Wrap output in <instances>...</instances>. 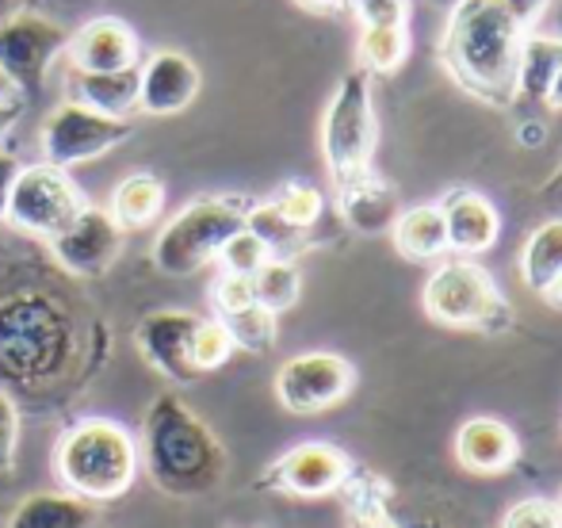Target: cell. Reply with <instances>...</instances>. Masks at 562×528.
<instances>
[{
    "mask_svg": "<svg viewBox=\"0 0 562 528\" xmlns=\"http://www.w3.org/2000/svg\"><path fill=\"white\" fill-rule=\"evenodd\" d=\"M138 460L149 479L169 498H203L215 494L226 479V448L207 422L180 395L165 391L146 406L142 417Z\"/></svg>",
    "mask_w": 562,
    "mask_h": 528,
    "instance_id": "1",
    "label": "cell"
},
{
    "mask_svg": "<svg viewBox=\"0 0 562 528\" xmlns=\"http://www.w3.org/2000/svg\"><path fill=\"white\" fill-rule=\"evenodd\" d=\"M525 31L502 0H456L440 58L471 97L494 108L517 104V58Z\"/></svg>",
    "mask_w": 562,
    "mask_h": 528,
    "instance_id": "2",
    "label": "cell"
},
{
    "mask_svg": "<svg viewBox=\"0 0 562 528\" xmlns=\"http://www.w3.org/2000/svg\"><path fill=\"white\" fill-rule=\"evenodd\" d=\"M138 440L112 417H85L54 448V479L66 494L104 506L123 498L138 479Z\"/></svg>",
    "mask_w": 562,
    "mask_h": 528,
    "instance_id": "3",
    "label": "cell"
},
{
    "mask_svg": "<svg viewBox=\"0 0 562 528\" xmlns=\"http://www.w3.org/2000/svg\"><path fill=\"white\" fill-rule=\"evenodd\" d=\"M74 357V322L58 299L15 291L0 299V375L12 383H50Z\"/></svg>",
    "mask_w": 562,
    "mask_h": 528,
    "instance_id": "4",
    "label": "cell"
},
{
    "mask_svg": "<svg viewBox=\"0 0 562 528\" xmlns=\"http://www.w3.org/2000/svg\"><path fill=\"white\" fill-rule=\"evenodd\" d=\"M249 207L252 200H245V195H203V200H192L157 234L154 249H149L154 268L161 276H172V280H184V276H195L200 268L218 261V249L245 226Z\"/></svg>",
    "mask_w": 562,
    "mask_h": 528,
    "instance_id": "5",
    "label": "cell"
},
{
    "mask_svg": "<svg viewBox=\"0 0 562 528\" xmlns=\"http://www.w3.org/2000/svg\"><path fill=\"white\" fill-rule=\"evenodd\" d=\"M379 123L375 100H371V74L348 69L329 97L326 120H322V157L334 177V184H348L371 172Z\"/></svg>",
    "mask_w": 562,
    "mask_h": 528,
    "instance_id": "6",
    "label": "cell"
},
{
    "mask_svg": "<svg viewBox=\"0 0 562 528\" xmlns=\"http://www.w3.org/2000/svg\"><path fill=\"white\" fill-rule=\"evenodd\" d=\"M425 314L451 329H482V334H502L513 326V306L497 291L494 276L471 257L445 261L425 280L422 291Z\"/></svg>",
    "mask_w": 562,
    "mask_h": 528,
    "instance_id": "7",
    "label": "cell"
},
{
    "mask_svg": "<svg viewBox=\"0 0 562 528\" xmlns=\"http://www.w3.org/2000/svg\"><path fill=\"white\" fill-rule=\"evenodd\" d=\"M85 207H89V200L77 188V180L69 177V169L38 161L23 165L20 177H15L4 223H12L23 234H35L43 241H54Z\"/></svg>",
    "mask_w": 562,
    "mask_h": 528,
    "instance_id": "8",
    "label": "cell"
},
{
    "mask_svg": "<svg viewBox=\"0 0 562 528\" xmlns=\"http://www.w3.org/2000/svg\"><path fill=\"white\" fill-rule=\"evenodd\" d=\"M134 134L131 120H115V115L92 112V108L66 100L43 120L38 131V149H43L46 165L58 169H74V165H89L97 157L112 154Z\"/></svg>",
    "mask_w": 562,
    "mask_h": 528,
    "instance_id": "9",
    "label": "cell"
},
{
    "mask_svg": "<svg viewBox=\"0 0 562 528\" xmlns=\"http://www.w3.org/2000/svg\"><path fill=\"white\" fill-rule=\"evenodd\" d=\"M66 46L69 31L58 20L31 12V8H20L0 23V69L8 74L20 97H35L43 89L46 74L66 54Z\"/></svg>",
    "mask_w": 562,
    "mask_h": 528,
    "instance_id": "10",
    "label": "cell"
},
{
    "mask_svg": "<svg viewBox=\"0 0 562 528\" xmlns=\"http://www.w3.org/2000/svg\"><path fill=\"white\" fill-rule=\"evenodd\" d=\"M356 372L337 352H303L276 372V398L291 414H322L348 398Z\"/></svg>",
    "mask_w": 562,
    "mask_h": 528,
    "instance_id": "11",
    "label": "cell"
},
{
    "mask_svg": "<svg viewBox=\"0 0 562 528\" xmlns=\"http://www.w3.org/2000/svg\"><path fill=\"white\" fill-rule=\"evenodd\" d=\"M348 475H352V463L337 445L306 440V445H295L291 452H283L268 468V475L260 479V486L291 494V498H326V494H337L345 486Z\"/></svg>",
    "mask_w": 562,
    "mask_h": 528,
    "instance_id": "12",
    "label": "cell"
},
{
    "mask_svg": "<svg viewBox=\"0 0 562 528\" xmlns=\"http://www.w3.org/2000/svg\"><path fill=\"white\" fill-rule=\"evenodd\" d=\"M200 314L192 311H149L146 318L134 326V345H138L142 360L154 368L157 375L172 383H192L200 380L192 360L195 329H200Z\"/></svg>",
    "mask_w": 562,
    "mask_h": 528,
    "instance_id": "13",
    "label": "cell"
},
{
    "mask_svg": "<svg viewBox=\"0 0 562 528\" xmlns=\"http://www.w3.org/2000/svg\"><path fill=\"white\" fill-rule=\"evenodd\" d=\"M54 261L66 268L69 276H81V280H97L108 268L119 261L123 254V231L108 207H85L58 238L50 241Z\"/></svg>",
    "mask_w": 562,
    "mask_h": 528,
    "instance_id": "14",
    "label": "cell"
},
{
    "mask_svg": "<svg viewBox=\"0 0 562 528\" xmlns=\"http://www.w3.org/2000/svg\"><path fill=\"white\" fill-rule=\"evenodd\" d=\"M200 66L180 50H154L138 66V108L157 120L180 115L200 97Z\"/></svg>",
    "mask_w": 562,
    "mask_h": 528,
    "instance_id": "15",
    "label": "cell"
},
{
    "mask_svg": "<svg viewBox=\"0 0 562 528\" xmlns=\"http://www.w3.org/2000/svg\"><path fill=\"white\" fill-rule=\"evenodd\" d=\"M66 58L74 74H126V69H138L142 43L131 23L115 15H97L77 35H69Z\"/></svg>",
    "mask_w": 562,
    "mask_h": 528,
    "instance_id": "16",
    "label": "cell"
},
{
    "mask_svg": "<svg viewBox=\"0 0 562 528\" xmlns=\"http://www.w3.org/2000/svg\"><path fill=\"white\" fill-rule=\"evenodd\" d=\"M440 215H445L448 249L459 257H479L494 249L497 234H502V215L486 195L471 192V188H456L451 195L440 200Z\"/></svg>",
    "mask_w": 562,
    "mask_h": 528,
    "instance_id": "17",
    "label": "cell"
},
{
    "mask_svg": "<svg viewBox=\"0 0 562 528\" xmlns=\"http://www.w3.org/2000/svg\"><path fill=\"white\" fill-rule=\"evenodd\" d=\"M517 432L497 417H471L456 432V456L474 475H502L517 463Z\"/></svg>",
    "mask_w": 562,
    "mask_h": 528,
    "instance_id": "18",
    "label": "cell"
},
{
    "mask_svg": "<svg viewBox=\"0 0 562 528\" xmlns=\"http://www.w3.org/2000/svg\"><path fill=\"white\" fill-rule=\"evenodd\" d=\"M337 207L345 215V223L360 234H383L398 218V200H394V188L386 180L375 177V169L360 180H348L337 188Z\"/></svg>",
    "mask_w": 562,
    "mask_h": 528,
    "instance_id": "19",
    "label": "cell"
},
{
    "mask_svg": "<svg viewBox=\"0 0 562 528\" xmlns=\"http://www.w3.org/2000/svg\"><path fill=\"white\" fill-rule=\"evenodd\" d=\"M394 249H398L406 261H440L448 254V231L445 215H440V203H422V207L398 211L391 226Z\"/></svg>",
    "mask_w": 562,
    "mask_h": 528,
    "instance_id": "20",
    "label": "cell"
},
{
    "mask_svg": "<svg viewBox=\"0 0 562 528\" xmlns=\"http://www.w3.org/2000/svg\"><path fill=\"white\" fill-rule=\"evenodd\" d=\"M97 506L74 498L66 491H38L27 494L8 517V528H92Z\"/></svg>",
    "mask_w": 562,
    "mask_h": 528,
    "instance_id": "21",
    "label": "cell"
},
{
    "mask_svg": "<svg viewBox=\"0 0 562 528\" xmlns=\"http://www.w3.org/2000/svg\"><path fill=\"white\" fill-rule=\"evenodd\" d=\"M69 89L74 100L92 112L115 115V120H131V112L138 108V69H126V74H74L69 69Z\"/></svg>",
    "mask_w": 562,
    "mask_h": 528,
    "instance_id": "22",
    "label": "cell"
},
{
    "mask_svg": "<svg viewBox=\"0 0 562 528\" xmlns=\"http://www.w3.org/2000/svg\"><path fill=\"white\" fill-rule=\"evenodd\" d=\"M165 211V184L154 172H131L126 180H119L108 215L119 223V231H142V226L157 223Z\"/></svg>",
    "mask_w": 562,
    "mask_h": 528,
    "instance_id": "23",
    "label": "cell"
},
{
    "mask_svg": "<svg viewBox=\"0 0 562 528\" xmlns=\"http://www.w3.org/2000/svg\"><path fill=\"white\" fill-rule=\"evenodd\" d=\"M559 69H562V38L525 35L520 58H517V100H525V104H543Z\"/></svg>",
    "mask_w": 562,
    "mask_h": 528,
    "instance_id": "24",
    "label": "cell"
},
{
    "mask_svg": "<svg viewBox=\"0 0 562 528\" xmlns=\"http://www.w3.org/2000/svg\"><path fill=\"white\" fill-rule=\"evenodd\" d=\"M562 276V218H548L528 234L525 249H520V280L536 291L548 295Z\"/></svg>",
    "mask_w": 562,
    "mask_h": 528,
    "instance_id": "25",
    "label": "cell"
},
{
    "mask_svg": "<svg viewBox=\"0 0 562 528\" xmlns=\"http://www.w3.org/2000/svg\"><path fill=\"white\" fill-rule=\"evenodd\" d=\"M249 280H252L257 303L272 314L291 311V306L299 303V291H303V276H299L295 261H283V257H268Z\"/></svg>",
    "mask_w": 562,
    "mask_h": 528,
    "instance_id": "26",
    "label": "cell"
},
{
    "mask_svg": "<svg viewBox=\"0 0 562 528\" xmlns=\"http://www.w3.org/2000/svg\"><path fill=\"white\" fill-rule=\"evenodd\" d=\"M276 318H280V314L265 311L260 303H249V306H237V311L218 314V322H223V329L229 334V341H234V349H245V352H268L272 349L276 334H280Z\"/></svg>",
    "mask_w": 562,
    "mask_h": 528,
    "instance_id": "27",
    "label": "cell"
},
{
    "mask_svg": "<svg viewBox=\"0 0 562 528\" xmlns=\"http://www.w3.org/2000/svg\"><path fill=\"white\" fill-rule=\"evenodd\" d=\"M245 226H249V231L257 234L260 241H265L268 254H272V257H283V261H291L295 254H303V249H306V238H311L306 231L291 226L288 218H283L280 211L272 207V203H252V207H249V218H245Z\"/></svg>",
    "mask_w": 562,
    "mask_h": 528,
    "instance_id": "28",
    "label": "cell"
},
{
    "mask_svg": "<svg viewBox=\"0 0 562 528\" xmlns=\"http://www.w3.org/2000/svg\"><path fill=\"white\" fill-rule=\"evenodd\" d=\"M356 50H360L363 74H394L409 54V31L406 27H363Z\"/></svg>",
    "mask_w": 562,
    "mask_h": 528,
    "instance_id": "29",
    "label": "cell"
},
{
    "mask_svg": "<svg viewBox=\"0 0 562 528\" xmlns=\"http://www.w3.org/2000/svg\"><path fill=\"white\" fill-rule=\"evenodd\" d=\"M268 203H272V207L280 211V215L288 218L291 226H299V231H306V234L318 226L322 211H326V200H322V192L314 184H303V180H291V184H283Z\"/></svg>",
    "mask_w": 562,
    "mask_h": 528,
    "instance_id": "30",
    "label": "cell"
},
{
    "mask_svg": "<svg viewBox=\"0 0 562 528\" xmlns=\"http://www.w3.org/2000/svg\"><path fill=\"white\" fill-rule=\"evenodd\" d=\"M234 357V341L223 329L218 318H203L200 329H195V345H192V360H195V372L207 375V372H218L226 360Z\"/></svg>",
    "mask_w": 562,
    "mask_h": 528,
    "instance_id": "31",
    "label": "cell"
},
{
    "mask_svg": "<svg viewBox=\"0 0 562 528\" xmlns=\"http://www.w3.org/2000/svg\"><path fill=\"white\" fill-rule=\"evenodd\" d=\"M268 257H272L268 254V246L249 231V226H241V231H237L234 238L218 249V265H223V272H234V276H252L260 265L268 261Z\"/></svg>",
    "mask_w": 562,
    "mask_h": 528,
    "instance_id": "32",
    "label": "cell"
},
{
    "mask_svg": "<svg viewBox=\"0 0 562 528\" xmlns=\"http://www.w3.org/2000/svg\"><path fill=\"white\" fill-rule=\"evenodd\" d=\"M502 528H562V514H559L555 502L525 498L505 514Z\"/></svg>",
    "mask_w": 562,
    "mask_h": 528,
    "instance_id": "33",
    "label": "cell"
},
{
    "mask_svg": "<svg viewBox=\"0 0 562 528\" xmlns=\"http://www.w3.org/2000/svg\"><path fill=\"white\" fill-rule=\"evenodd\" d=\"M363 27H406L409 0H352Z\"/></svg>",
    "mask_w": 562,
    "mask_h": 528,
    "instance_id": "34",
    "label": "cell"
},
{
    "mask_svg": "<svg viewBox=\"0 0 562 528\" xmlns=\"http://www.w3.org/2000/svg\"><path fill=\"white\" fill-rule=\"evenodd\" d=\"M211 303H215V314H226V311H237V306L257 303V295H252V280L249 276L223 272L215 280V288H211Z\"/></svg>",
    "mask_w": 562,
    "mask_h": 528,
    "instance_id": "35",
    "label": "cell"
},
{
    "mask_svg": "<svg viewBox=\"0 0 562 528\" xmlns=\"http://www.w3.org/2000/svg\"><path fill=\"white\" fill-rule=\"evenodd\" d=\"M15 448H20V409L12 395L0 387V471L15 468Z\"/></svg>",
    "mask_w": 562,
    "mask_h": 528,
    "instance_id": "36",
    "label": "cell"
},
{
    "mask_svg": "<svg viewBox=\"0 0 562 528\" xmlns=\"http://www.w3.org/2000/svg\"><path fill=\"white\" fill-rule=\"evenodd\" d=\"M20 157L15 154H4L0 149V223L8 218V200H12V188H15V177H20Z\"/></svg>",
    "mask_w": 562,
    "mask_h": 528,
    "instance_id": "37",
    "label": "cell"
},
{
    "mask_svg": "<svg viewBox=\"0 0 562 528\" xmlns=\"http://www.w3.org/2000/svg\"><path fill=\"white\" fill-rule=\"evenodd\" d=\"M502 4L509 8V15L520 23V27L532 31V27H536V20H540V15L548 12L551 0H502Z\"/></svg>",
    "mask_w": 562,
    "mask_h": 528,
    "instance_id": "38",
    "label": "cell"
},
{
    "mask_svg": "<svg viewBox=\"0 0 562 528\" xmlns=\"http://www.w3.org/2000/svg\"><path fill=\"white\" fill-rule=\"evenodd\" d=\"M20 115H23V100H4V104H0V146H4V138L15 131Z\"/></svg>",
    "mask_w": 562,
    "mask_h": 528,
    "instance_id": "39",
    "label": "cell"
},
{
    "mask_svg": "<svg viewBox=\"0 0 562 528\" xmlns=\"http://www.w3.org/2000/svg\"><path fill=\"white\" fill-rule=\"evenodd\" d=\"M295 4L314 15H337V12H345V8H352V0H295Z\"/></svg>",
    "mask_w": 562,
    "mask_h": 528,
    "instance_id": "40",
    "label": "cell"
},
{
    "mask_svg": "<svg viewBox=\"0 0 562 528\" xmlns=\"http://www.w3.org/2000/svg\"><path fill=\"white\" fill-rule=\"evenodd\" d=\"M543 138H548L543 123H525V127H520V142H525V146H540Z\"/></svg>",
    "mask_w": 562,
    "mask_h": 528,
    "instance_id": "41",
    "label": "cell"
},
{
    "mask_svg": "<svg viewBox=\"0 0 562 528\" xmlns=\"http://www.w3.org/2000/svg\"><path fill=\"white\" fill-rule=\"evenodd\" d=\"M548 108H562V69L555 74V81H551V92H548V100H543Z\"/></svg>",
    "mask_w": 562,
    "mask_h": 528,
    "instance_id": "42",
    "label": "cell"
},
{
    "mask_svg": "<svg viewBox=\"0 0 562 528\" xmlns=\"http://www.w3.org/2000/svg\"><path fill=\"white\" fill-rule=\"evenodd\" d=\"M4 100H23V97H20V92H15V85L8 81L4 69H0V104H4Z\"/></svg>",
    "mask_w": 562,
    "mask_h": 528,
    "instance_id": "43",
    "label": "cell"
},
{
    "mask_svg": "<svg viewBox=\"0 0 562 528\" xmlns=\"http://www.w3.org/2000/svg\"><path fill=\"white\" fill-rule=\"evenodd\" d=\"M20 0H0V23H4L8 20V15H15V12H20Z\"/></svg>",
    "mask_w": 562,
    "mask_h": 528,
    "instance_id": "44",
    "label": "cell"
},
{
    "mask_svg": "<svg viewBox=\"0 0 562 528\" xmlns=\"http://www.w3.org/2000/svg\"><path fill=\"white\" fill-rule=\"evenodd\" d=\"M548 299H551V303H555V306H562V276H559V283H555V288L548 291Z\"/></svg>",
    "mask_w": 562,
    "mask_h": 528,
    "instance_id": "45",
    "label": "cell"
},
{
    "mask_svg": "<svg viewBox=\"0 0 562 528\" xmlns=\"http://www.w3.org/2000/svg\"><path fill=\"white\" fill-rule=\"evenodd\" d=\"M402 528H445V525H432V521H417V525H402Z\"/></svg>",
    "mask_w": 562,
    "mask_h": 528,
    "instance_id": "46",
    "label": "cell"
},
{
    "mask_svg": "<svg viewBox=\"0 0 562 528\" xmlns=\"http://www.w3.org/2000/svg\"><path fill=\"white\" fill-rule=\"evenodd\" d=\"M555 506H559V514H562V494H559V502H555Z\"/></svg>",
    "mask_w": 562,
    "mask_h": 528,
    "instance_id": "47",
    "label": "cell"
},
{
    "mask_svg": "<svg viewBox=\"0 0 562 528\" xmlns=\"http://www.w3.org/2000/svg\"><path fill=\"white\" fill-rule=\"evenodd\" d=\"M559 188H562V177H559Z\"/></svg>",
    "mask_w": 562,
    "mask_h": 528,
    "instance_id": "48",
    "label": "cell"
},
{
    "mask_svg": "<svg viewBox=\"0 0 562 528\" xmlns=\"http://www.w3.org/2000/svg\"><path fill=\"white\" fill-rule=\"evenodd\" d=\"M451 4H456V0H451Z\"/></svg>",
    "mask_w": 562,
    "mask_h": 528,
    "instance_id": "49",
    "label": "cell"
}]
</instances>
